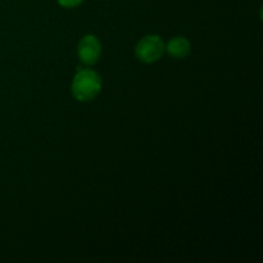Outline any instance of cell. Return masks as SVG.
Masks as SVG:
<instances>
[{"instance_id":"obj_1","label":"cell","mask_w":263,"mask_h":263,"mask_svg":"<svg viewBox=\"0 0 263 263\" xmlns=\"http://www.w3.org/2000/svg\"><path fill=\"white\" fill-rule=\"evenodd\" d=\"M102 90V77L98 72L90 68H77L72 80L71 91L79 102H90L99 95Z\"/></svg>"},{"instance_id":"obj_2","label":"cell","mask_w":263,"mask_h":263,"mask_svg":"<svg viewBox=\"0 0 263 263\" xmlns=\"http://www.w3.org/2000/svg\"><path fill=\"white\" fill-rule=\"evenodd\" d=\"M166 44L158 35H146L135 46V55L143 63H154L163 57Z\"/></svg>"},{"instance_id":"obj_3","label":"cell","mask_w":263,"mask_h":263,"mask_svg":"<svg viewBox=\"0 0 263 263\" xmlns=\"http://www.w3.org/2000/svg\"><path fill=\"white\" fill-rule=\"evenodd\" d=\"M77 55L80 61L86 66H92L97 63L102 55V44L99 39L91 33L81 37L77 45Z\"/></svg>"},{"instance_id":"obj_4","label":"cell","mask_w":263,"mask_h":263,"mask_svg":"<svg viewBox=\"0 0 263 263\" xmlns=\"http://www.w3.org/2000/svg\"><path fill=\"white\" fill-rule=\"evenodd\" d=\"M166 51L171 57L176 59L186 58L192 51V44L186 37L182 36H176V37L171 39L166 45Z\"/></svg>"},{"instance_id":"obj_5","label":"cell","mask_w":263,"mask_h":263,"mask_svg":"<svg viewBox=\"0 0 263 263\" xmlns=\"http://www.w3.org/2000/svg\"><path fill=\"white\" fill-rule=\"evenodd\" d=\"M58 4L63 8H74L79 7L84 0H57Z\"/></svg>"}]
</instances>
